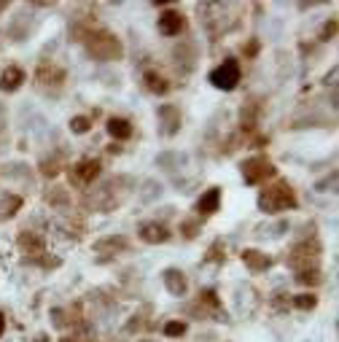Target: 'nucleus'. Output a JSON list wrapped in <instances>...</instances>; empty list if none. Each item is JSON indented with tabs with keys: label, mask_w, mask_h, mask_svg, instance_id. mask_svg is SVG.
<instances>
[{
	"label": "nucleus",
	"mask_w": 339,
	"mask_h": 342,
	"mask_svg": "<svg viewBox=\"0 0 339 342\" xmlns=\"http://www.w3.org/2000/svg\"><path fill=\"white\" fill-rule=\"evenodd\" d=\"M259 205H261L264 213H277V211H286V207H294L296 205L294 189L288 183H277L272 189H264L261 197H259Z\"/></svg>",
	"instance_id": "1"
},
{
	"label": "nucleus",
	"mask_w": 339,
	"mask_h": 342,
	"mask_svg": "<svg viewBox=\"0 0 339 342\" xmlns=\"http://www.w3.org/2000/svg\"><path fill=\"white\" fill-rule=\"evenodd\" d=\"M237 81H240V65L237 60H226L223 65H218L213 73H210V84L215 89H223V92H229L237 87Z\"/></svg>",
	"instance_id": "2"
},
{
	"label": "nucleus",
	"mask_w": 339,
	"mask_h": 342,
	"mask_svg": "<svg viewBox=\"0 0 339 342\" xmlns=\"http://www.w3.org/2000/svg\"><path fill=\"white\" fill-rule=\"evenodd\" d=\"M275 175V167H272L269 159L264 156H256V159H248V162H242V178L245 183H261L264 178H272Z\"/></svg>",
	"instance_id": "3"
},
{
	"label": "nucleus",
	"mask_w": 339,
	"mask_h": 342,
	"mask_svg": "<svg viewBox=\"0 0 339 342\" xmlns=\"http://www.w3.org/2000/svg\"><path fill=\"white\" fill-rule=\"evenodd\" d=\"M100 41H102V43H89V51L97 54L100 60H119V57H121V46H119L116 38L102 35Z\"/></svg>",
	"instance_id": "4"
},
{
	"label": "nucleus",
	"mask_w": 339,
	"mask_h": 342,
	"mask_svg": "<svg viewBox=\"0 0 339 342\" xmlns=\"http://www.w3.org/2000/svg\"><path fill=\"white\" fill-rule=\"evenodd\" d=\"M181 30H183V16H181V11H164L162 16H159V33L178 35Z\"/></svg>",
	"instance_id": "5"
},
{
	"label": "nucleus",
	"mask_w": 339,
	"mask_h": 342,
	"mask_svg": "<svg viewBox=\"0 0 339 342\" xmlns=\"http://www.w3.org/2000/svg\"><path fill=\"white\" fill-rule=\"evenodd\" d=\"M140 240L143 243H164V240H170V232H167V226L151 221V224L140 226Z\"/></svg>",
	"instance_id": "6"
},
{
	"label": "nucleus",
	"mask_w": 339,
	"mask_h": 342,
	"mask_svg": "<svg viewBox=\"0 0 339 342\" xmlns=\"http://www.w3.org/2000/svg\"><path fill=\"white\" fill-rule=\"evenodd\" d=\"M22 81H24V73L19 68H6L3 75H0V89L3 92H16L19 87H22Z\"/></svg>",
	"instance_id": "7"
},
{
	"label": "nucleus",
	"mask_w": 339,
	"mask_h": 342,
	"mask_svg": "<svg viewBox=\"0 0 339 342\" xmlns=\"http://www.w3.org/2000/svg\"><path fill=\"white\" fill-rule=\"evenodd\" d=\"M97 175H100V162L97 159H83V162L75 167V178H78L81 183H92Z\"/></svg>",
	"instance_id": "8"
},
{
	"label": "nucleus",
	"mask_w": 339,
	"mask_h": 342,
	"mask_svg": "<svg viewBox=\"0 0 339 342\" xmlns=\"http://www.w3.org/2000/svg\"><path fill=\"white\" fill-rule=\"evenodd\" d=\"M218 202H221V189H210L207 194H202L196 199V211L200 213H215L218 211Z\"/></svg>",
	"instance_id": "9"
},
{
	"label": "nucleus",
	"mask_w": 339,
	"mask_h": 342,
	"mask_svg": "<svg viewBox=\"0 0 339 342\" xmlns=\"http://www.w3.org/2000/svg\"><path fill=\"white\" fill-rule=\"evenodd\" d=\"M242 261L248 264L253 272L269 267V256H264V253H259V251H242Z\"/></svg>",
	"instance_id": "10"
},
{
	"label": "nucleus",
	"mask_w": 339,
	"mask_h": 342,
	"mask_svg": "<svg viewBox=\"0 0 339 342\" xmlns=\"http://www.w3.org/2000/svg\"><path fill=\"white\" fill-rule=\"evenodd\" d=\"M108 132H110V138H116V140H127L132 135V124L127 119H110L108 121Z\"/></svg>",
	"instance_id": "11"
},
{
	"label": "nucleus",
	"mask_w": 339,
	"mask_h": 342,
	"mask_svg": "<svg viewBox=\"0 0 339 342\" xmlns=\"http://www.w3.org/2000/svg\"><path fill=\"white\" fill-rule=\"evenodd\" d=\"M164 283H167V288L173 294H183L186 291V278H183L181 270H167L164 272Z\"/></svg>",
	"instance_id": "12"
},
{
	"label": "nucleus",
	"mask_w": 339,
	"mask_h": 342,
	"mask_svg": "<svg viewBox=\"0 0 339 342\" xmlns=\"http://www.w3.org/2000/svg\"><path fill=\"white\" fill-rule=\"evenodd\" d=\"M146 87H148L151 92H154V94H164V92L170 89V84H167V81H164L159 73L148 70V73H146Z\"/></svg>",
	"instance_id": "13"
},
{
	"label": "nucleus",
	"mask_w": 339,
	"mask_h": 342,
	"mask_svg": "<svg viewBox=\"0 0 339 342\" xmlns=\"http://www.w3.org/2000/svg\"><path fill=\"white\" fill-rule=\"evenodd\" d=\"M294 305L299 310H313L318 305V297H313V294H299V297L294 299Z\"/></svg>",
	"instance_id": "14"
},
{
	"label": "nucleus",
	"mask_w": 339,
	"mask_h": 342,
	"mask_svg": "<svg viewBox=\"0 0 339 342\" xmlns=\"http://www.w3.org/2000/svg\"><path fill=\"white\" fill-rule=\"evenodd\" d=\"M70 129L75 132V135H83V132L92 129V121H89L87 116H75V119L70 121Z\"/></svg>",
	"instance_id": "15"
},
{
	"label": "nucleus",
	"mask_w": 339,
	"mask_h": 342,
	"mask_svg": "<svg viewBox=\"0 0 339 342\" xmlns=\"http://www.w3.org/2000/svg\"><path fill=\"white\" fill-rule=\"evenodd\" d=\"M164 334L167 337H181V334H186V324L183 321H170V324H164Z\"/></svg>",
	"instance_id": "16"
},
{
	"label": "nucleus",
	"mask_w": 339,
	"mask_h": 342,
	"mask_svg": "<svg viewBox=\"0 0 339 342\" xmlns=\"http://www.w3.org/2000/svg\"><path fill=\"white\" fill-rule=\"evenodd\" d=\"M127 248V240L124 237H116V240H113V237H108V240H102V243H97V248Z\"/></svg>",
	"instance_id": "17"
},
{
	"label": "nucleus",
	"mask_w": 339,
	"mask_h": 342,
	"mask_svg": "<svg viewBox=\"0 0 339 342\" xmlns=\"http://www.w3.org/2000/svg\"><path fill=\"white\" fill-rule=\"evenodd\" d=\"M320 278H318V272H301L299 275V283H318Z\"/></svg>",
	"instance_id": "18"
},
{
	"label": "nucleus",
	"mask_w": 339,
	"mask_h": 342,
	"mask_svg": "<svg viewBox=\"0 0 339 342\" xmlns=\"http://www.w3.org/2000/svg\"><path fill=\"white\" fill-rule=\"evenodd\" d=\"M334 33H336V22L326 24V27H323V41H328V38H334Z\"/></svg>",
	"instance_id": "19"
},
{
	"label": "nucleus",
	"mask_w": 339,
	"mask_h": 342,
	"mask_svg": "<svg viewBox=\"0 0 339 342\" xmlns=\"http://www.w3.org/2000/svg\"><path fill=\"white\" fill-rule=\"evenodd\" d=\"M202 299L207 302V305H213V307L218 305V299H215V294H213V291H205V294H202Z\"/></svg>",
	"instance_id": "20"
},
{
	"label": "nucleus",
	"mask_w": 339,
	"mask_h": 342,
	"mask_svg": "<svg viewBox=\"0 0 339 342\" xmlns=\"http://www.w3.org/2000/svg\"><path fill=\"white\" fill-rule=\"evenodd\" d=\"M3 329H6V318H3V312H0V334H3Z\"/></svg>",
	"instance_id": "21"
}]
</instances>
